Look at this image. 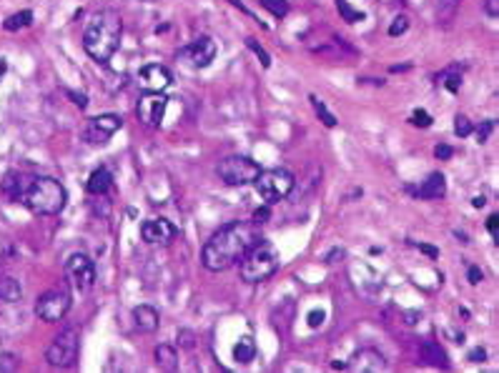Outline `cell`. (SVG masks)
Masks as SVG:
<instances>
[{
    "label": "cell",
    "mask_w": 499,
    "mask_h": 373,
    "mask_svg": "<svg viewBox=\"0 0 499 373\" xmlns=\"http://www.w3.org/2000/svg\"><path fill=\"white\" fill-rule=\"evenodd\" d=\"M259 241H261L259 223L254 221L226 223L224 228L216 230V233L206 241L201 261H204L206 271L221 273V271H229L231 266L241 263L243 255L249 253Z\"/></svg>",
    "instance_id": "obj_1"
},
{
    "label": "cell",
    "mask_w": 499,
    "mask_h": 373,
    "mask_svg": "<svg viewBox=\"0 0 499 373\" xmlns=\"http://www.w3.org/2000/svg\"><path fill=\"white\" fill-rule=\"evenodd\" d=\"M123 35V20L116 10H98L88 20L83 33V48L96 63H108L116 55Z\"/></svg>",
    "instance_id": "obj_2"
},
{
    "label": "cell",
    "mask_w": 499,
    "mask_h": 373,
    "mask_svg": "<svg viewBox=\"0 0 499 373\" xmlns=\"http://www.w3.org/2000/svg\"><path fill=\"white\" fill-rule=\"evenodd\" d=\"M66 201L68 193L63 183L51 176L33 178L28 190L23 193V198H20V203L35 216H58L60 210L66 208Z\"/></svg>",
    "instance_id": "obj_3"
},
{
    "label": "cell",
    "mask_w": 499,
    "mask_h": 373,
    "mask_svg": "<svg viewBox=\"0 0 499 373\" xmlns=\"http://www.w3.org/2000/svg\"><path fill=\"white\" fill-rule=\"evenodd\" d=\"M281 266V258H279V251L271 241H259L249 253L241 258V278L246 283H261L269 281L271 275L279 271Z\"/></svg>",
    "instance_id": "obj_4"
},
{
    "label": "cell",
    "mask_w": 499,
    "mask_h": 373,
    "mask_svg": "<svg viewBox=\"0 0 499 373\" xmlns=\"http://www.w3.org/2000/svg\"><path fill=\"white\" fill-rule=\"evenodd\" d=\"M216 173L226 185L241 188V185L256 183V178L261 176V165L249 156H229L218 163Z\"/></svg>",
    "instance_id": "obj_5"
},
{
    "label": "cell",
    "mask_w": 499,
    "mask_h": 373,
    "mask_svg": "<svg viewBox=\"0 0 499 373\" xmlns=\"http://www.w3.org/2000/svg\"><path fill=\"white\" fill-rule=\"evenodd\" d=\"M78 348H80V336H78V328L76 326H68L63 328L53 343L48 346L46 351V361L48 366L53 368H71L76 361H78Z\"/></svg>",
    "instance_id": "obj_6"
},
{
    "label": "cell",
    "mask_w": 499,
    "mask_h": 373,
    "mask_svg": "<svg viewBox=\"0 0 499 373\" xmlns=\"http://www.w3.org/2000/svg\"><path fill=\"white\" fill-rule=\"evenodd\" d=\"M296 178L291 170L286 168H274V170H261V176L256 178V193L266 201V203H276L286 198L294 190Z\"/></svg>",
    "instance_id": "obj_7"
},
{
    "label": "cell",
    "mask_w": 499,
    "mask_h": 373,
    "mask_svg": "<svg viewBox=\"0 0 499 373\" xmlns=\"http://www.w3.org/2000/svg\"><path fill=\"white\" fill-rule=\"evenodd\" d=\"M71 311V293L66 289H51L40 295L35 303V313L40 321L46 323H58L66 318V313Z\"/></svg>",
    "instance_id": "obj_8"
},
{
    "label": "cell",
    "mask_w": 499,
    "mask_h": 373,
    "mask_svg": "<svg viewBox=\"0 0 499 373\" xmlns=\"http://www.w3.org/2000/svg\"><path fill=\"white\" fill-rule=\"evenodd\" d=\"M66 275L78 291H91L96 283V263L86 253H73L66 261Z\"/></svg>",
    "instance_id": "obj_9"
},
{
    "label": "cell",
    "mask_w": 499,
    "mask_h": 373,
    "mask_svg": "<svg viewBox=\"0 0 499 373\" xmlns=\"http://www.w3.org/2000/svg\"><path fill=\"white\" fill-rule=\"evenodd\" d=\"M121 125H123V118L116 116V113H103L98 118H91L86 125V131H83V138H86L91 145H100L105 143L111 136L121 131Z\"/></svg>",
    "instance_id": "obj_10"
},
{
    "label": "cell",
    "mask_w": 499,
    "mask_h": 373,
    "mask_svg": "<svg viewBox=\"0 0 499 373\" xmlns=\"http://www.w3.org/2000/svg\"><path fill=\"white\" fill-rule=\"evenodd\" d=\"M166 108H168V98L164 93H146L136 105L138 120L148 125V128H158L166 116Z\"/></svg>",
    "instance_id": "obj_11"
},
{
    "label": "cell",
    "mask_w": 499,
    "mask_h": 373,
    "mask_svg": "<svg viewBox=\"0 0 499 373\" xmlns=\"http://www.w3.org/2000/svg\"><path fill=\"white\" fill-rule=\"evenodd\" d=\"M138 85L143 88L146 93H164L168 85L173 83L171 71L166 66H158V63H151V66H143L138 71Z\"/></svg>",
    "instance_id": "obj_12"
},
{
    "label": "cell",
    "mask_w": 499,
    "mask_h": 373,
    "mask_svg": "<svg viewBox=\"0 0 499 373\" xmlns=\"http://www.w3.org/2000/svg\"><path fill=\"white\" fill-rule=\"evenodd\" d=\"M181 55H184L193 68H209L211 63H213V58H216V43H213L209 35H201V38H196L191 46H186L184 51H181Z\"/></svg>",
    "instance_id": "obj_13"
},
{
    "label": "cell",
    "mask_w": 499,
    "mask_h": 373,
    "mask_svg": "<svg viewBox=\"0 0 499 373\" xmlns=\"http://www.w3.org/2000/svg\"><path fill=\"white\" fill-rule=\"evenodd\" d=\"M178 236V228L173 226L171 221L166 218H151L141 226V238L151 246H158V243H171L173 238Z\"/></svg>",
    "instance_id": "obj_14"
},
{
    "label": "cell",
    "mask_w": 499,
    "mask_h": 373,
    "mask_svg": "<svg viewBox=\"0 0 499 373\" xmlns=\"http://www.w3.org/2000/svg\"><path fill=\"white\" fill-rule=\"evenodd\" d=\"M387 368V361L379 351L374 348H362V351H356L347 363V371H354V373H379Z\"/></svg>",
    "instance_id": "obj_15"
},
{
    "label": "cell",
    "mask_w": 499,
    "mask_h": 373,
    "mask_svg": "<svg viewBox=\"0 0 499 373\" xmlns=\"http://www.w3.org/2000/svg\"><path fill=\"white\" fill-rule=\"evenodd\" d=\"M33 178H28L26 173H20V170H8L6 178H3V183H0V190H3V196L10 198V201H20L23 193L28 190Z\"/></svg>",
    "instance_id": "obj_16"
},
{
    "label": "cell",
    "mask_w": 499,
    "mask_h": 373,
    "mask_svg": "<svg viewBox=\"0 0 499 373\" xmlns=\"http://www.w3.org/2000/svg\"><path fill=\"white\" fill-rule=\"evenodd\" d=\"M161 323V316L153 306H136L133 308V326L141 331V334H153Z\"/></svg>",
    "instance_id": "obj_17"
},
{
    "label": "cell",
    "mask_w": 499,
    "mask_h": 373,
    "mask_svg": "<svg viewBox=\"0 0 499 373\" xmlns=\"http://www.w3.org/2000/svg\"><path fill=\"white\" fill-rule=\"evenodd\" d=\"M447 193V181L441 173H429V178L417 188V196L424 198V201H437V198H444Z\"/></svg>",
    "instance_id": "obj_18"
},
{
    "label": "cell",
    "mask_w": 499,
    "mask_h": 373,
    "mask_svg": "<svg viewBox=\"0 0 499 373\" xmlns=\"http://www.w3.org/2000/svg\"><path fill=\"white\" fill-rule=\"evenodd\" d=\"M419 356L424 363H429V366L434 368H447L449 361H447V351L437 343V340H424L419 348Z\"/></svg>",
    "instance_id": "obj_19"
},
{
    "label": "cell",
    "mask_w": 499,
    "mask_h": 373,
    "mask_svg": "<svg viewBox=\"0 0 499 373\" xmlns=\"http://www.w3.org/2000/svg\"><path fill=\"white\" fill-rule=\"evenodd\" d=\"M111 185H113V176H111V170L108 168H96L91 173V178H88V193L91 196H105L108 190H111Z\"/></svg>",
    "instance_id": "obj_20"
},
{
    "label": "cell",
    "mask_w": 499,
    "mask_h": 373,
    "mask_svg": "<svg viewBox=\"0 0 499 373\" xmlns=\"http://www.w3.org/2000/svg\"><path fill=\"white\" fill-rule=\"evenodd\" d=\"M254 358H256V343H254L251 336H241V338L236 340V346H234V361L246 366V363H251Z\"/></svg>",
    "instance_id": "obj_21"
},
{
    "label": "cell",
    "mask_w": 499,
    "mask_h": 373,
    "mask_svg": "<svg viewBox=\"0 0 499 373\" xmlns=\"http://www.w3.org/2000/svg\"><path fill=\"white\" fill-rule=\"evenodd\" d=\"M156 363L161 371H176L178 368V354L176 348L168 346V343H161L156 348Z\"/></svg>",
    "instance_id": "obj_22"
},
{
    "label": "cell",
    "mask_w": 499,
    "mask_h": 373,
    "mask_svg": "<svg viewBox=\"0 0 499 373\" xmlns=\"http://www.w3.org/2000/svg\"><path fill=\"white\" fill-rule=\"evenodd\" d=\"M20 295H23V289L15 278H0V301L15 303L20 301Z\"/></svg>",
    "instance_id": "obj_23"
},
{
    "label": "cell",
    "mask_w": 499,
    "mask_h": 373,
    "mask_svg": "<svg viewBox=\"0 0 499 373\" xmlns=\"http://www.w3.org/2000/svg\"><path fill=\"white\" fill-rule=\"evenodd\" d=\"M439 83L447 88L449 93H459V88H462V73H459V68L454 66V68H449V71H444L439 75Z\"/></svg>",
    "instance_id": "obj_24"
},
{
    "label": "cell",
    "mask_w": 499,
    "mask_h": 373,
    "mask_svg": "<svg viewBox=\"0 0 499 373\" xmlns=\"http://www.w3.org/2000/svg\"><path fill=\"white\" fill-rule=\"evenodd\" d=\"M33 23V13L30 10H20V13H15V15H10V18L6 20V30H20V28H28Z\"/></svg>",
    "instance_id": "obj_25"
},
{
    "label": "cell",
    "mask_w": 499,
    "mask_h": 373,
    "mask_svg": "<svg viewBox=\"0 0 499 373\" xmlns=\"http://www.w3.org/2000/svg\"><path fill=\"white\" fill-rule=\"evenodd\" d=\"M309 100H311V105H314L316 116H319V118L324 120V125H326V128H336V118L331 116V113H329L326 105H324L322 100L316 98V95H309Z\"/></svg>",
    "instance_id": "obj_26"
},
{
    "label": "cell",
    "mask_w": 499,
    "mask_h": 373,
    "mask_svg": "<svg viewBox=\"0 0 499 373\" xmlns=\"http://www.w3.org/2000/svg\"><path fill=\"white\" fill-rule=\"evenodd\" d=\"M336 8H339V13H342V18L347 20V23H359V20H364L362 10H354L347 0H336Z\"/></svg>",
    "instance_id": "obj_27"
},
{
    "label": "cell",
    "mask_w": 499,
    "mask_h": 373,
    "mask_svg": "<svg viewBox=\"0 0 499 373\" xmlns=\"http://www.w3.org/2000/svg\"><path fill=\"white\" fill-rule=\"evenodd\" d=\"M261 6L266 8L274 18H283V15L289 13V3H286V0H261Z\"/></svg>",
    "instance_id": "obj_28"
},
{
    "label": "cell",
    "mask_w": 499,
    "mask_h": 373,
    "mask_svg": "<svg viewBox=\"0 0 499 373\" xmlns=\"http://www.w3.org/2000/svg\"><path fill=\"white\" fill-rule=\"evenodd\" d=\"M472 131H474V125L466 116H457V118H454V136L466 138V136H472Z\"/></svg>",
    "instance_id": "obj_29"
},
{
    "label": "cell",
    "mask_w": 499,
    "mask_h": 373,
    "mask_svg": "<svg viewBox=\"0 0 499 373\" xmlns=\"http://www.w3.org/2000/svg\"><path fill=\"white\" fill-rule=\"evenodd\" d=\"M407 28H409V18H407V15H396V18L392 20V26H389V35H392V38H396V35L407 33Z\"/></svg>",
    "instance_id": "obj_30"
},
{
    "label": "cell",
    "mask_w": 499,
    "mask_h": 373,
    "mask_svg": "<svg viewBox=\"0 0 499 373\" xmlns=\"http://www.w3.org/2000/svg\"><path fill=\"white\" fill-rule=\"evenodd\" d=\"M246 46H249L251 51H254V53H256V55H259V58H261V66H263V68H269V66H271V58H269V53L263 51V48L259 46L256 40H254V38H249V40H246Z\"/></svg>",
    "instance_id": "obj_31"
},
{
    "label": "cell",
    "mask_w": 499,
    "mask_h": 373,
    "mask_svg": "<svg viewBox=\"0 0 499 373\" xmlns=\"http://www.w3.org/2000/svg\"><path fill=\"white\" fill-rule=\"evenodd\" d=\"M412 123L417 125V128H429V125H432V116H429L427 111H419V108H417V111L412 113Z\"/></svg>",
    "instance_id": "obj_32"
},
{
    "label": "cell",
    "mask_w": 499,
    "mask_h": 373,
    "mask_svg": "<svg viewBox=\"0 0 499 373\" xmlns=\"http://www.w3.org/2000/svg\"><path fill=\"white\" fill-rule=\"evenodd\" d=\"M324 318H326V313H324L322 308H314V311H309V316H306V323H309V328H319L324 323Z\"/></svg>",
    "instance_id": "obj_33"
},
{
    "label": "cell",
    "mask_w": 499,
    "mask_h": 373,
    "mask_svg": "<svg viewBox=\"0 0 499 373\" xmlns=\"http://www.w3.org/2000/svg\"><path fill=\"white\" fill-rule=\"evenodd\" d=\"M484 15L489 20L499 18V0H484Z\"/></svg>",
    "instance_id": "obj_34"
},
{
    "label": "cell",
    "mask_w": 499,
    "mask_h": 373,
    "mask_svg": "<svg viewBox=\"0 0 499 373\" xmlns=\"http://www.w3.org/2000/svg\"><path fill=\"white\" fill-rule=\"evenodd\" d=\"M492 131H494V120H487L484 125H480V131H477V143H487V138H489Z\"/></svg>",
    "instance_id": "obj_35"
},
{
    "label": "cell",
    "mask_w": 499,
    "mask_h": 373,
    "mask_svg": "<svg viewBox=\"0 0 499 373\" xmlns=\"http://www.w3.org/2000/svg\"><path fill=\"white\" fill-rule=\"evenodd\" d=\"M434 156L439 158V161H449V158L454 156L452 145H447V143H439V145H437V148H434Z\"/></svg>",
    "instance_id": "obj_36"
},
{
    "label": "cell",
    "mask_w": 499,
    "mask_h": 373,
    "mask_svg": "<svg viewBox=\"0 0 499 373\" xmlns=\"http://www.w3.org/2000/svg\"><path fill=\"white\" fill-rule=\"evenodd\" d=\"M487 230L492 233L494 241H499V216H489V218H487Z\"/></svg>",
    "instance_id": "obj_37"
},
{
    "label": "cell",
    "mask_w": 499,
    "mask_h": 373,
    "mask_svg": "<svg viewBox=\"0 0 499 373\" xmlns=\"http://www.w3.org/2000/svg\"><path fill=\"white\" fill-rule=\"evenodd\" d=\"M469 283H474V286H477V283H482L484 281V273H482L480 269H477V266H469Z\"/></svg>",
    "instance_id": "obj_38"
},
{
    "label": "cell",
    "mask_w": 499,
    "mask_h": 373,
    "mask_svg": "<svg viewBox=\"0 0 499 373\" xmlns=\"http://www.w3.org/2000/svg\"><path fill=\"white\" fill-rule=\"evenodd\" d=\"M484 358H487V351L482 346H477L474 351H469V361H472V363H482Z\"/></svg>",
    "instance_id": "obj_39"
},
{
    "label": "cell",
    "mask_w": 499,
    "mask_h": 373,
    "mask_svg": "<svg viewBox=\"0 0 499 373\" xmlns=\"http://www.w3.org/2000/svg\"><path fill=\"white\" fill-rule=\"evenodd\" d=\"M68 98H73V103L78 105V108H86L88 105V98L83 95V93H73V91H68Z\"/></svg>",
    "instance_id": "obj_40"
},
{
    "label": "cell",
    "mask_w": 499,
    "mask_h": 373,
    "mask_svg": "<svg viewBox=\"0 0 499 373\" xmlns=\"http://www.w3.org/2000/svg\"><path fill=\"white\" fill-rule=\"evenodd\" d=\"M409 243H412L414 248H419L421 253L432 255V258H437V255H439V253H437V248H432V246H424V243H417V241H409Z\"/></svg>",
    "instance_id": "obj_41"
},
{
    "label": "cell",
    "mask_w": 499,
    "mask_h": 373,
    "mask_svg": "<svg viewBox=\"0 0 499 373\" xmlns=\"http://www.w3.org/2000/svg\"><path fill=\"white\" fill-rule=\"evenodd\" d=\"M266 218H269V208L256 210V213H254V223H266Z\"/></svg>",
    "instance_id": "obj_42"
},
{
    "label": "cell",
    "mask_w": 499,
    "mask_h": 373,
    "mask_svg": "<svg viewBox=\"0 0 499 373\" xmlns=\"http://www.w3.org/2000/svg\"><path fill=\"white\" fill-rule=\"evenodd\" d=\"M484 203H487V201H484V196H477V198H472V206H474V208H484Z\"/></svg>",
    "instance_id": "obj_43"
},
{
    "label": "cell",
    "mask_w": 499,
    "mask_h": 373,
    "mask_svg": "<svg viewBox=\"0 0 499 373\" xmlns=\"http://www.w3.org/2000/svg\"><path fill=\"white\" fill-rule=\"evenodd\" d=\"M231 3H234V6H236V8H241V10H246V6H243L241 0H231ZM246 13H249V10H246Z\"/></svg>",
    "instance_id": "obj_44"
},
{
    "label": "cell",
    "mask_w": 499,
    "mask_h": 373,
    "mask_svg": "<svg viewBox=\"0 0 499 373\" xmlns=\"http://www.w3.org/2000/svg\"><path fill=\"white\" fill-rule=\"evenodd\" d=\"M3 73H6V60L0 58V75H3Z\"/></svg>",
    "instance_id": "obj_45"
}]
</instances>
